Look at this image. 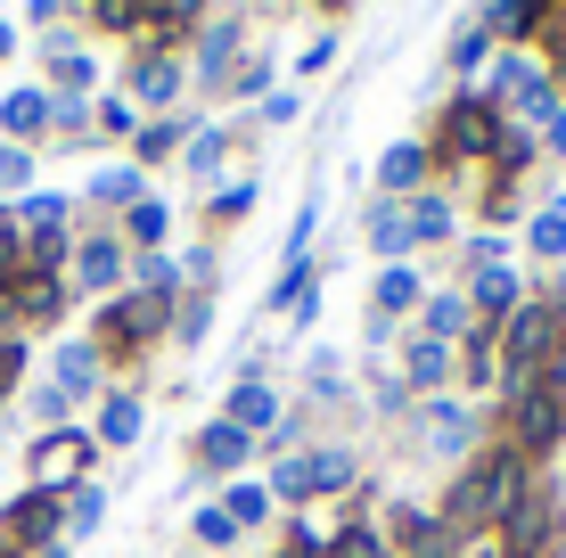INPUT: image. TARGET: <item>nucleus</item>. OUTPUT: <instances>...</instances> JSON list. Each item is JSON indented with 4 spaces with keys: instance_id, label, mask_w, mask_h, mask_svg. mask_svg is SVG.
Masks as SVG:
<instances>
[{
    "instance_id": "1",
    "label": "nucleus",
    "mask_w": 566,
    "mask_h": 558,
    "mask_svg": "<svg viewBox=\"0 0 566 558\" xmlns=\"http://www.w3.org/2000/svg\"><path fill=\"white\" fill-rule=\"evenodd\" d=\"M517 502H525V460L493 452V460H476V468H460V485L443 493V534H484V526H501Z\"/></svg>"
},
{
    "instance_id": "2",
    "label": "nucleus",
    "mask_w": 566,
    "mask_h": 558,
    "mask_svg": "<svg viewBox=\"0 0 566 558\" xmlns=\"http://www.w3.org/2000/svg\"><path fill=\"white\" fill-rule=\"evenodd\" d=\"M558 345H566V329H558L551 304H517V313L501 320V361H534V370H542Z\"/></svg>"
},
{
    "instance_id": "3",
    "label": "nucleus",
    "mask_w": 566,
    "mask_h": 558,
    "mask_svg": "<svg viewBox=\"0 0 566 558\" xmlns=\"http://www.w3.org/2000/svg\"><path fill=\"white\" fill-rule=\"evenodd\" d=\"M443 148H452V157H484V148H501V115L484 99H460L452 115H443Z\"/></svg>"
},
{
    "instance_id": "4",
    "label": "nucleus",
    "mask_w": 566,
    "mask_h": 558,
    "mask_svg": "<svg viewBox=\"0 0 566 558\" xmlns=\"http://www.w3.org/2000/svg\"><path fill=\"white\" fill-rule=\"evenodd\" d=\"M83 460H91V435H66V428H57L50 444L33 452V485H42V493L74 485V476H83Z\"/></svg>"
},
{
    "instance_id": "5",
    "label": "nucleus",
    "mask_w": 566,
    "mask_h": 558,
    "mask_svg": "<svg viewBox=\"0 0 566 558\" xmlns=\"http://www.w3.org/2000/svg\"><path fill=\"white\" fill-rule=\"evenodd\" d=\"M198 460H206L213 476H239L247 460H255V435H247V428H230V419H213V428L198 435Z\"/></svg>"
},
{
    "instance_id": "6",
    "label": "nucleus",
    "mask_w": 566,
    "mask_h": 558,
    "mask_svg": "<svg viewBox=\"0 0 566 558\" xmlns=\"http://www.w3.org/2000/svg\"><path fill=\"white\" fill-rule=\"evenodd\" d=\"M230 428L271 435V428H280V394H271L263 378H239V387H230Z\"/></svg>"
},
{
    "instance_id": "7",
    "label": "nucleus",
    "mask_w": 566,
    "mask_h": 558,
    "mask_svg": "<svg viewBox=\"0 0 566 558\" xmlns=\"http://www.w3.org/2000/svg\"><path fill=\"white\" fill-rule=\"evenodd\" d=\"M156 329H165V296H148V287H140V296H124V304L107 313V337H124V345H148Z\"/></svg>"
},
{
    "instance_id": "8",
    "label": "nucleus",
    "mask_w": 566,
    "mask_h": 558,
    "mask_svg": "<svg viewBox=\"0 0 566 558\" xmlns=\"http://www.w3.org/2000/svg\"><path fill=\"white\" fill-rule=\"evenodd\" d=\"M239 42H247V17L206 25V42H198V83H230V57H239Z\"/></svg>"
},
{
    "instance_id": "9",
    "label": "nucleus",
    "mask_w": 566,
    "mask_h": 558,
    "mask_svg": "<svg viewBox=\"0 0 566 558\" xmlns=\"http://www.w3.org/2000/svg\"><path fill=\"white\" fill-rule=\"evenodd\" d=\"M501 543H510V558H534L542 543H551V509L534 502V493H525V502L501 517Z\"/></svg>"
},
{
    "instance_id": "10",
    "label": "nucleus",
    "mask_w": 566,
    "mask_h": 558,
    "mask_svg": "<svg viewBox=\"0 0 566 558\" xmlns=\"http://www.w3.org/2000/svg\"><path fill=\"white\" fill-rule=\"evenodd\" d=\"M296 476H304V493H345L354 485V452H337V444L296 452Z\"/></svg>"
},
{
    "instance_id": "11",
    "label": "nucleus",
    "mask_w": 566,
    "mask_h": 558,
    "mask_svg": "<svg viewBox=\"0 0 566 558\" xmlns=\"http://www.w3.org/2000/svg\"><path fill=\"white\" fill-rule=\"evenodd\" d=\"M74 280H83V287H115V280H124V246H115V239H83V246H74Z\"/></svg>"
},
{
    "instance_id": "12",
    "label": "nucleus",
    "mask_w": 566,
    "mask_h": 558,
    "mask_svg": "<svg viewBox=\"0 0 566 558\" xmlns=\"http://www.w3.org/2000/svg\"><path fill=\"white\" fill-rule=\"evenodd\" d=\"M476 304H484V313H501V320H510L517 304H525V280L510 272V263H484V272H476Z\"/></svg>"
},
{
    "instance_id": "13",
    "label": "nucleus",
    "mask_w": 566,
    "mask_h": 558,
    "mask_svg": "<svg viewBox=\"0 0 566 558\" xmlns=\"http://www.w3.org/2000/svg\"><path fill=\"white\" fill-rule=\"evenodd\" d=\"M402 378H411V387H443V378H452V345L443 337H411V370Z\"/></svg>"
},
{
    "instance_id": "14",
    "label": "nucleus",
    "mask_w": 566,
    "mask_h": 558,
    "mask_svg": "<svg viewBox=\"0 0 566 558\" xmlns=\"http://www.w3.org/2000/svg\"><path fill=\"white\" fill-rule=\"evenodd\" d=\"M468 329V296H427L419 304V337H443V345H452Z\"/></svg>"
},
{
    "instance_id": "15",
    "label": "nucleus",
    "mask_w": 566,
    "mask_h": 558,
    "mask_svg": "<svg viewBox=\"0 0 566 558\" xmlns=\"http://www.w3.org/2000/svg\"><path fill=\"white\" fill-rule=\"evenodd\" d=\"M222 517H230V526H247V534H255L263 517H271V485H247V476H239V485L222 493Z\"/></svg>"
},
{
    "instance_id": "16",
    "label": "nucleus",
    "mask_w": 566,
    "mask_h": 558,
    "mask_svg": "<svg viewBox=\"0 0 566 558\" xmlns=\"http://www.w3.org/2000/svg\"><path fill=\"white\" fill-rule=\"evenodd\" d=\"M0 124H9L17 140H25V131H42V124H50V91H9V99H0Z\"/></svg>"
},
{
    "instance_id": "17",
    "label": "nucleus",
    "mask_w": 566,
    "mask_h": 558,
    "mask_svg": "<svg viewBox=\"0 0 566 558\" xmlns=\"http://www.w3.org/2000/svg\"><path fill=\"white\" fill-rule=\"evenodd\" d=\"M510 411H517V435H525V444H551V435H558V402L551 394H525V402H510Z\"/></svg>"
},
{
    "instance_id": "18",
    "label": "nucleus",
    "mask_w": 566,
    "mask_h": 558,
    "mask_svg": "<svg viewBox=\"0 0 566 558\" xmlns=\"http://www.w3.org/2000/svg\"><path fill=\"white\" fill-rule=\"evenodd\" d=\"M427 444L436 452H468V411L460 402H427Z\"/></svg>"
},
{
    "instance_id": "19",
    "label": "nucleus",
    "mask_w": 566,
    "mask_h": 558,
    "mask_svg": "<svg viewBox=\"0 0 566 558\" xmlns=\"http://www.w3.org/2000/svg\"><path fill=\"white\" fill-rule=\"evenodd\" d=\"M99 387V354L91 345H57V394H83Z\"/></svg>"
},
{
    "instance_id": "20",
    "label": "nucleus",
    "mask_w": 566,
    "mask_h": 558,
    "mask_svg": "<svg viewBox=\"0 0 566 558\" xmlns=\"http://www.w3.org/2000/svg\"><path fill=\"white\" fill-rule=\"evenodd\" d=\"M419 172H427V148L402 140V148H386V157H378V189H411Z\"/></svg>"
},
{
    "instance_id": "21",
    "label": "nucleus",
    "mask_w": 566,
    "mask_h": 558,
    "mask_svg": "<svg viewBox=\"0 0 566 558\" xmlns=\"http://www.w3.org/2000/svg\"><path fill=\"white\" fill-rule=\"evenodd\" d=\"M402 222H411V246L452 239V206H443V198H411V214H402Z\"/></svg>"
},
{
    "instance_id": "22",
    "label": "nucleus",
    "mask_w": 566,
    "mask_h": 558,
    "mask_svg": "<svg viewBox=\"0 0 566 558\" xmlns=\"http://www.w3.org/2000/svg\"><path fill=\"white\" fill-rule=\"evenodd\" d=\"M50 526H57V502H50V493H33V502L9 509V534H17V543H42Z\"/></svg>"
},
{
    "instance_id": "23",
    "label": "nucleus",
    "mask_w": 566,
    "mask_h": 558,
    "mask_svg": "<svg viewBox=\"0 0 566 558\" xmlns=\"http://www.w3.org/2000/svg\"><path fill=\"white\" fill-rule=\"evenodd\" d=\"M361 230H369V246H378V255H402V246H411V222H402L395 206H369Z\"/></svg>"
},
{
    "instance_id": "24",
    "label": "nucleus",
    "mask_w": 566,
    "mask_h": 558,
    "mask_svg": "<svg viewBox=\"0 0 566 558\" xmlns=\"http://www.w3.org/2000/svg\"><path fill=\"white\" fill-rule=\"evenodd\" d=\"M99 444H140V402H132V394H115L99 411Z\"/></svg>"
},
{
    "instance_id": "25",
    "label": "nucleus",
    "mask_w": 566,
    "mask_h": 558,
    "mask_svg": "<svg viewBox=\"0 0 566 558\" xmlns=\"http://www.w3.org/2000/svg\"><path fill=\"white\" fill-rule=\"evenodd\" d=\"M132 91H140V99H148V107H165V99H172V91H181V66H172V57H148V66H140V74H132Z\"/></svg>"
},
{
    "instance_id": "26",
    "label": "nucleus",
    "mask_w": 566,
    "mask_h": 558,
    "mask_svg": "<svg viewBox=\"0 0 566 558\" xmlns=\"http://www.w3.org/2000/svg\"><path fill=\"white\" fill-rule=\"evenodd\" d=\"M17 222L42 230V239H57V222H66V198H57V189H33V198L17 206Z\"/></svg>"
},
{
    "instance_id": "27",
    "label": "nucleus",
    "mask_w": 566,
    "mask_h": 558,
    "mask_svg": "<svg viewBox=\"0 0 566 558\" xmlns=\"http://www.w3.org/2000/svg\"><path fill=\"white\" fill-rule=\"evenodd\" d=\"M369 411H378V419H402V411H411V378L378 370V378H369Z\"/></svg>"
},
{
    "instance_id": "28",
    "label": "nucleus",
    "mask_w": 566,
    "mask_h": 558,
    "mask_svg": "<svg viewBox=\"0 0 566 558\" xmlns=\"http://www.w3.org/2000/svg\"><path fill=\"white\" fill-rule=\"evenodd\" d=\"M542 17V0H493V9H484V42H493V33H525Z\"/></svg>"
},
{
    "instance_id": "29",
    "label": "nucleus",
    "mask_w": 566,
    "mask_h": 558,
    "mask_svg": "<svg viewBox=\"0 0 566 558\" xmlns=\"http://www.w3.org/2000/svg\"><path fill=\"white\" fill-rule=\"evenodd\" d=\"M91 198H107V206H140L148 189H140V172H132V165H107L99 181H91Z\"/></svg>"
},
{
    "instance_id": "30",
    "label": "nucleus",
    "mask_w": 566,
    "mask_h": 558,
    "mask_svg": "<svg viewBox=\"0 0 566 558\" xmlns=\"http://www.w3.org/2000/svg\"><path fill=\"white\" fill-rule=\"evenodd\" d=\"M411 304H419V280L411 272H378V304H369V313L386 320V313H411Z\"/></svg>"
},
{
    "instance_id": "31",
    "label": "nucleus",
    "mask_w": 566,
    "mask_h": 558,
    "mask_svg": "<svg viewBox=\"0 0 566 558\" xmlns=\"http://www.w3.org/2000/svg\"><path fill=\"white\" fill-rule=\"evenodd\" d=\"M525 246H534V255H566V206H542L534 230H525Z\"/></svg>"
},
{
    "instance_id": "32",
    "label": "nucleus",
    "mask_w": 566,
    "mask_h": 558,
    "mask_svg": "<svg viewBox=\"0 0 566 558\" xmlns=\"http://www.w3.org/2000/svg\"><path fill=\"white\" fill-rule=\"evenodd\" d=\"M328 558H386V534L378 526H345L337 543H328Z\"/></svg>"
},
{
    "instance_id": "33",
    "label": "nucleus",
    "mask_w": 566,
    "mask_h": 558,
    "mask_svg": "<svg viewBox=\"0 0 566 558\" xmlns=\"http://www.w3.org/2000/svg\"><path fill=\"white\" fill-rule=\"evenodd\" d=\"M402 534H411V550H427V558H436V550H452V534H443V517H402Z\"/></svg>"
},
{
    "instance_id": "34",
    "label": "nucleus",
    "mask_w": 566,
    "mask_h": 558,
    "mask_svg": "<svg viewBox=\"0 0 566 558\" xmlns=\"http://www.w3.org/2000/svg\"><path fill=\"white\" fill-rule=\"evenodd\" d=\"M222 140H230V131H198V140H189V172H198V181L222 172Z\"/></svg>"
},
{
    "instance_id": "35",
    "label": "nucleus",
    "mask_w": 566,
    "mask_h": 558,
    "mask_svg": "<svg viewBox=\"0 0 566 558\" xmlns=\"http://www.w3.org/2000/svg\"><path fill=\"white\" fill-rule=\"evenodd\" d=\"M198 543H206V550H230V543H239V526L222 517V502H213V509H198Z\"/></svg>"
},
{
    "instance_id": "36",
    "label": "nucleus",
    "mask_w": 566,
    "mask_h": 558,
    "mask_svg": "<svg viewBox=\"0 0 566 558\" xmlns=\"http://www.w3.org/2000/svg\"><path fill=\"white\" fill-rule=\"evenodd\" d=\"M172 148H181V124H148V131H140V157H148V165H165Z\"/></svg>"
},
{
    "instance_id": "37",
    "label": "nucleus",
    "mask_w": 566,
    "mask_h": 558,
    "mask_svg": "<svg viewBox=\"0 0 566 558\" xmlns=\"http://www.w3.org/2000/svg\"><path fill=\"white\" fill-rule=\"evenodd\" d=\"M484 50H493V42H484V25H468L460 42H452V66H460V74H476V66H484Z\"/></svg>"
},
{
    "instance_id": "38",
    "label": "nucleus",
    "mask_w": 566,
    "mask_h": 558,
    "mask_svg": "<svg viewBox=\"0 0 566 558\" xmlns=\"http://www.w3.org/2000/svg\"><path fill=\"white\" fill-rule=\"evenodd\" d=\"M213 214L222 222H239V214H255V181H230L222 198H213Z\"/></svg>"
},
{
    "instance_id": "39",
    "label": "nucleus",
    "mask_w": 566,
    "mask_h": 558,
    "mask_svg": "<svg viewBox=\"0 0 566 558\" xmlns=\"http://www.w3.org/2000/svg\"><path fill=\"white\" fill-rule=\"evenodd\" d=\"M132 239H165V206H156V198L132 206Z\"/></svg>"
},
{
    "instance_id": "40",
    "label": "nucleus",
    "mask_w": 566,
    "mask_h": 558,
    "mask_svg": "<svg viewBox=\"0 0 566 558\" xmlns=\"http://www.w3.org/2000/svg\"><path fill=\"white\" fill-rule=\"evenodd\" d=\"M99 509H107L99 493H74V502H66V526H74V534H91V526H99Z\"/></svg>"
},
{
    "instance_id": "41",
    "label": "nucleus",
    "mask_w": 566,
    "mask_h": 558,
    "mask_svg": "<svg viewBox=\"0 0 566 558\" xmlns=\"http://www.w3.org/2000/svg\"><path fill=\"white\" fill-rule=\"evenodd\" d=\"M542 394H551V402H558V411H566V345H558V354H551V361H542Z\"/></svg>"
},
{
    "instance_id": "42",
    "label": "nucleus",
    "mask_w": 566,
    "mask_h": 558,
    "mask_svg": "<svg viewBox=\"0 0 566 558\" xmlns=\"http://www.w3.org/2000/svg\"><path fill=\"white\" fill-rule=\"evenodd\" d=\"M17 370H25V337H0V387H9Z\"/></svg>"
},
{
    "instance_id": "43",
    "label": "nucleus",
    "mask_w": 566,
    "mask_h": 558,
    "mask_svg": "<svg viewBox=\"0 0 566 558\" xmlns=\"http://www.w3.org/2000/svg\"><path fill=\"white\" fill-rule=\"evenodd\" d=\"M551 148H558V157H566V107L551 115Z\"/></svg>"
},
{
    "instance_id": "44",
    "label": "nucleus",
    "mask_w": 566,
    "mask_h": 558,
    "mask_svg": "<svg viewBox=\"0 0 566 558\" xmlns=\"http://www.w3.org/2000/svg\"><path fill=\"white\" fill-rule=\"evenodd\" d=\"M551 313H558V329H566V280H558V304H551Z\"/></svg>"
},
{
    "instance_id": "45",
    "label": "nucleus",
    "mask_w": 566,
    "mask_h": 558,
    "mask_svg": "<svg viewBox=\"0 0 566 558\" xmlns=\"http://www.w3.org/2000/svg\"><path fill=\"white\" fill-rule=\"evenodd\" d=\"M9 42H17V33H9V25H0V50H9Z\"/></svg>"
}]
</instances>
